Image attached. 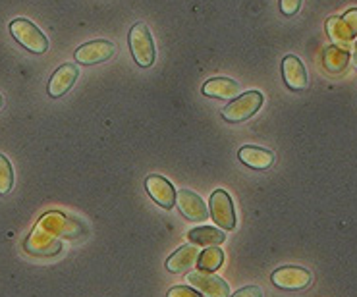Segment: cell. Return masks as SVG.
Masks as SVG:
<instances>
[{"label": "cell", "instance_id": "obj_15", "mask_svg": "<svg viewBox=\"0 0 357 297\" xmlns=\"http://www.w3.org/2000/svg\"><path fill=\"white\" fill-rule=\"evenodd\" d=\"M203 95L215 99H236L241 95V85L230 77H213L203 83Z\"/></svg>", "mask_w": 357, "mask_h": 297}, {"label": "cell", "instance_id": "obj_21", "mask_svg": "<svg viewBox=\"0 0 357 297\" xmlns=\"http://www.w3.org/2000/svg\"><path fill=\"white\" fill-rule=\"evenodd\" d=\"M14 188V168L4 155H0V195H8Z\"/></svg>", "mask_w": 357, "mask_h": 297}, {"label": "cell", "instance_id": "obj_22", "mask_svg": "<svg viewBox=\"0 0 357 297\" xmlns=\"http://www.w3.org/2000/svg\"><path fill=\"white\" fill-rule=\"evenodd\" d=\"M167 297H201V294L190 286H174L168 289Z\"/></svg>", "mask_w": 357, "mask_h": 297}, {"label": "cell", "instance_id": "obj_23", "mask_svg": "<svg viewBox=\"0 0 357 297\" xmlns=\"http://www.w3.org/2000/svg\"><path fill=\"white\" fill-rule=\"evenodd\" d=\"M301 8V0H280V10L284 16H296Z\"/></svg>", "mask_w": 357, "mask_h": 297}, {"label": "cell", "instance_id": "obj_26", "mask_svg": "<svg viewBox=\"0 0 357 297\" xmlns=\"http://www.w3.org/2000/svg\"><path fill=\"white\" fill-rule=\"evenodd\" d=\"M351 62H354V66L357 68V41L354 45V50H351Z\"/></svg>", "mask_w": 357, "mask_h": 297}, {"label": "cell", "instance_id": "obj_9", "mask_svg": "<svg viewBox=\"0 0 357 297\" xmlns=\"http://www.w3.org/2000/svg\"><path fill=\"white\" fill-rule=\"evenodd\" d=\"M188 284H191V288L197 289L205 297H230V286L222 278L211 273H201V271L190 273Z\"/></svg>", "mask_w": 357, "mask_h": 297}, {"label": "cell", "instance_id": "obj_19", "mask_svg": "<svg viewBox=\"0 0 357 297\" xmlns=\"http://www.w3.org/2000/svg\"><path fill=\"white\" fill-rule=\"evenodd\" d=\"M188 240L193 245H208V247H216L226 241V234L222 230H216L211 226H201V228H193L188 231Z\"/></svg>", "mask_w": 357, "mask_h": 297}, {"label": "cell", "instance_id": "obj_25", "mask_svg": "<svg viewBox=\"0 0 357 297\" xmlns=\"http://www.w3.org/2000/svg\"><path fill=\"white\" fill-rule=\"evenodd\" d=\"M342 20H344V22L349 25V29H351V31H354V35L357 37V8L348 10V12L342 16Z\"/></svg>", "mask_w": 357, "mask_h": 297}, {"label": "cell", "instance_id": "obj_17", "mask_svg": "<svg viewBox=\"0 0 357 297\" xmlns=\"http://www.w3.org/2000/svg\"><path fill=\"white\" fill-rule=\"evenodd\" d=\"M326 33L328 37L333 39V43L336 47H340V49L348 50L349 43L354 41V31L349 29V25L342 20V17H328L326 20Z\"/></svg>", "mask_w": 357, "mask_h": 297}, {"label": "cell", "instance_id": "obj_7", "mask_svg": "<svg viewBox=\"0 0 357 297\" xmlns=\"http://www.w3.org/2000/svg\"><path fill=\"white\" fill-rule=\"evenodd\" d=\"M208 206H211V216L222 230L232 231L236 228V211H234L232 197L226 193L225 190H216L213 191L211 195V201H208Z\"/></svg>", "mask_w": 357, "mask_h": 297}, {"label": "cell", "instance_id": "obj_14", "mask_svg": "<svg viewBox=\"0 0 357 297\" xmlns=\"http://www.w3.org/2000/svg\"><path fill=\"white\" fill-rule=\"evenodd\" d=\"M238 158L241 160V165H245L248 168H253V170H268L276 162V157H274L273 151L253 147V145L241 147L238 151Z\"/></svg>", "mask_w": 357, "mask_h": 297}, {"label": "cell", "instance_id": "obj_4", "mask_svg": "<svg viewBox=\"0 0 357 297\" xmlns=\"http://www.w3.org/2000/svg\"><path fill=\"white\" fill-rule=\"evenodd\" d=\"M261 107H263V93H241L240 97H236L234 100H230V102L222 108V118H225L228 124L245 122V120H250L253 114H257V110Z\"/></svg>", "mask_w": 357, "mask_h": 297}, {"label": "cell", "instance_id": "obj_5", "mask_svg": "<svg viewBox=\"0 0 357 297\" xmlns=\"http://www.w3.org/2000/svg\"><path fill=\"white\" fill-rule=\"evenodd\" d=\"M24 249L27 255L39 257V259H49V257H56L62 253V241L54 236H50L49 231L43 230L37 224L31 234L25 238Z\"/></svg>", "mask_w": 357, "mask_h": 297}, {"label": "cell", "instance_id": "obj_3", "mask_svg": "<svg viewBox=\"0 0 357 297\" xmlns=\"http://www.w3.org/2000/svg\"><path fill=\"white\" fill-rule=\"evenodd\" d=\"M10 33L16 39L17 45H22L27 52L45 54L49 50V39L27 17H16L14 22H10Z\"/></svg>", "mask_w": 357, "mask_h": 297}, {"label": "cell", "instance_id": "obj_10", "mask_svg": "<svg viewBox=\"0 0 357 297\" xmlns=\"http://www.w3.org/2000/svg\"><path fill=\"white\" fill-rule=\"evenodd\" d=\"M176 206L183 218L191 222H205L208 218V208L203 203V199L190 190H180L176 193Z\"/></svg>", "mask_w": 357, "mask_h": 297}, {"label": "cell", "instance_id": "obj_27", "mask_svg": "<svg viewBox=\"0 0 357 297\" xmlns=\"http://www.w3.org/2000/svg\"><path fill=\"white\" fill-rule=\"evenodd\" d=\"M2 105H4V99H2V95H0V108H2Z\"/></svg>", "mask_w": 357, "mask_h": 297}, {"label": "cell", "instance_id": "obj_13", "mask_svg": "<svg viewBox=\"0 0 357 297\" xmlns=\"http://www.w3.org/2000/svg\"><path fill=\"white\" fill-rule=\"evenodd\" d=\"M282 77L284 83L288 85L291 91H305L309 87L307 70L303 66V62L294 54L284 56L282 60Z\"/></svg>", "mask_w": 357, "mask_h": 297}, {"label": "cell", "instance_id": "obj_24", "mask_svg": "<svg viewBox=\"0 0 357 297\" xmlns=\"http://www.w3.org/2000/svg\"><path fill=\"white\" fill-rule=\"evenodd\" d=\"M230 297H263V289L259 288V286H245V288L238 289Z\"/></svg>", "mask_w": 357, "mask_h": 297}, {"label": "cell", "instance_id": "obj_2", "mask_svg": "<svg viewBox=\"0 0 357 297\" xmlns=\"http://www.w3.org/2000/svg\"><path fill=\"white\" fill-rule=\"evenodd\" d=\"M128 41H130V52H132L137 66L151 68L155 64L157 52H155V41H153L149 25L145 22L133 25L130 29V35H128Z\"/></svg>", "mask_w": 357, "mask_h": 297}, {"label": "cell", "instance_id": "obj_1", "mask_svg": "<svg viewBox=\"0 0 357 297\" xmlns=\"http://www.w3.org/2000/svg\"><path fill=\"white\" fill-rule=\"evenodd\" d=\"M37 224L59 240H82L87 236V228L84 224L64 213H59V211L47 213L45 216H41V220Z\"/></svg>", "mask_w": 357, "mask_h": 297}, {"label": "cell", "instance_id": "obj_20", "mask_svg": "<svg viewBox=\"0 0 357 297\" xmlns=\"http://www.w3.org/2000/svg\"><path fill=\"white\" fill-rule=\"evenodd\" d=\"M225 263V251L218 247H207L201 251L199 259H197V268L201 273H215Z\"/></svg>", "mask_w": 357, "mask_h": 297}, {"label": "cell", "instance_id": "obj_16", "mask_svg": "<svg viewBox=\"0 0 357 297\" xmlns=\"http://www.w3.org/2000/svg\"><path fill=\"white\" fill-rule=\"evenodd\" d=\"M199 253L201 251L197 249V245H193V243H190V245H182L180 249H176L174 253L167 259L168 273H172V274L185 273L188 268H191L193 264L197 263Z\"/></svg>", "mask_w": 357, "mask_h": 297}, {"label": "cell", "instance_id": "obj_11", "mask_svg": "<svg viewBox=\"0 0 357 297\" xmlns=\"http://www.w3.org/2000/svg\"><path fill=\"white\" fill-rule=\"evenodd\" d=\"M145 190L158 206H162L165 211H170L176 206V193L174 185L168 182L167 178L158 176V174H151L145 180Z\"/></svg>", "mask_w": 357, "mask_h": 297}, {"label": "cell", "instance_id": "obj_8", "mask_svg": "<svg viewBox=\"0 0 357 297\" xmlns=\"http://www.w3.org/2000/svg\"><path fill=\"white\" fill-rule=\"evenodd\" d=\"M114 52H116L114 43L105 41V39H97V41L82 45L74 52V58L75 62L82 64V66H95V64H100V62H107L108 58H112Z\"/></svg>", "mask_w": 357, "mask_h": 297}, {"label": "cell", "instance_id": "obj_6", "mask_svg": "<svg viewBox=\"0 0 357 297\" xmlns=\"http://www.w3.org/2000/svg\"><path fill=\"white\" fill-rule=\"evenodd\" d=\"M271 280H273L276 288L286 289V291H299V289H305L311 286L313 274L307 268H303V266L288 264V266L276 268L273 276H271Z\"/></svg>", "mask_w": 357, "mask_h": 297}, {"label": "cell", "instance_id": "obj_12", "mask_svg": "<svg viewBox=\"0 0 357 297\" xmlns=\"http://www.w3.org/2000/svg\"><path fill=\"white\" fill-rule=\"evenodd\" d=\"M77 77H79V68L75 66V64H62L60 68H56V72L50 75L49 87H47L49 97H52V99L64 97L74 87Z\"/></svg>", "mask_w": 357, "mask_h": 297}, {"label": "cell", "instance_id": "obj_18", "mask_svg": "<svg viewBox=\"0 0 357 297\" xmlns=\"http://www.w3.org/2000/svg\"><path fill=\"white\" fill-rule=\"evenodd\" d=\"M349 62V52L346 49H340L336 45L326 47L323 52V66L328 74H342Z\"/></svg>", "mask_w": 357, "mask_h": 297}]
</instances>
